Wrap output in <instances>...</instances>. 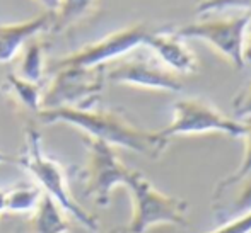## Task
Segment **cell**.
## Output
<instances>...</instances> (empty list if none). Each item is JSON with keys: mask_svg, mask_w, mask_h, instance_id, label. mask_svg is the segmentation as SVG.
<instances>
[{"mask_svg": "<svg viewBox=\"0 0 251 233\" xmlns=\"http://www.w3.org/2000/svg\"><path fill=\"white\" fill-rule=\"evenodd\" d=\"M38 116L45 125L65 123L80 129L87 138L101 140L113 148H126L149 158L161 157L171 141L162 136L161 131H149L132 125L118 111L98 109L94 106L91 107L63 106V107L41 109Z\"/></svg>", "mask_w": 251, "mask_h": 233, "instance_id": "6da1fadb", "label": "cell"}, {"mask_svg": "<svg viewBox=\"0 0 251 233\" xmlns=\"http://www.w3.org/2000/svg\"><path fill=\"white\" fill-rule=\"evenodd\" d=\"M17 165L26 169L38 182L43 194L50 196L69 216H72L77 223H80L89 232H98L100 221L74 199L69 189L65 170L58 162L47 157V153L43 151L40 131L33 126L26 129V148H24V153L17 157Z\"/></svg>", "mask_w": 251, "mask_h": 233, "instance_id": "7a4b0ae2", "label": "cell"}, {"mask_svg": "<svg viewBox=\"0 0 251 233\" xmlns=\"http://www.w3.org/2000/svg\"><path fill=\"white\" fill-rule=\"evenodd\" d=\"M125 187L132 196V220L125 227L128 233H147L159 225L188 227V201L164 194L139 170L132 172Z\"/></svg>", "mask_w": 251, "mask_h": 233, "instance_id": "3957f363", "label": "cell"}, {"mask_svg": "<svg viewBox=\"0 0 251 233\" xmlns=\"http://www.w3.org/2000/svg\"><path fill=\"white\" fill-rule=\"evenodd\" d=\"M161 133L168 140L175 136L208 135V133L243 138L246 133V123L226 116L205 99L186 97L175 102L173 121L169 123V126L161 129Z\"/></svg>", "mask_w": 251, "mask_h": 233, "instance_id": "277c9868", "label": "cell"}, {"mask_svg": "<svg viewBox=\"0 0 251 233\" xmlns=\"http://www.w3.org/2000/svg\"><path fill=\"white\" fill-rule=\"evenodd\" d=\"M87 162L84 165V189L86 196L100 206H108L115 187L125 186L133 169L126 167L115 148L101 140L87 138Z\"/></svg>", "mask_w": 251, "mask_h": 233, "instance_id": "5b68a950", "label": "cell"}, {"mask_svg": "<svg viewBox=\"0 0 251 233\" xmlns=\"http://www.w3.org/2000/svg\"><path fill=\"white\" fill-rule=\"evenodd\" d=\"M250 12H243L241 16L229 17V19H212L200 22L185 24L173 33L183 40H200L214 48L221 56H224L234 68H243V43H245L246 26L250 22Z\"/></svg>", "mask_w": 251, "mask_h": 233, "instance_id": "8992f818", "label": "cell"}, {"mask_svg": "<svg viewBox=\"0 0 251 233\" xmlns=\"http://www.w3.org/2000/svg\"><path fill=\"white\" fill-rule=\"evenodd\" d=\"M55 79L43 90V107H91L100 95L104 84V66L100 68H77L62 66L56 68Z\"/></svg>", "mask_w": 251, "mask_h": 233, "instance_id": "52a82bcc", "label": "cell"}, {"mask_svg": "<svg viewBox=\"0 0 251 233\" xmlns=\"http://www.w3.org/2000/svg\"><path fill=\"white\" fill-rule=\"evenodd\" d=\"M104 79L120 85L139 89L181 92L183 80L178 73L166 68L155 56H123L104 66Z\"/></svg>", "mask_w": 251, "mask_h": 233, "instance_id": "ba28073f", "label": "cell"}, {"mask_svg": "<svg viewBox=\"0 0 251 233\" xmlns=\"http://www.w3.org/2000/svg\"><path fill=\"white\" fill-rule=\"evenodd\" d=\"M149 34L144 24H133L125 29L115 31L102 40L84 46L72 55L63 56L55 63L56 68L62 66H77V68H100L118 58L130 55L133 49L144 46L146 38Z\"/></svg>", "mask_w": 251, "mask_h": 233, "instance_id": "9c48e42d", "label": "cell"}, {"mask_svg": "<svg viewBox=\"0 0 251 233\" xmlns=\"http://www.w3.org/2000/svg\"><path fill=\"white\" fill-rule=\"evenodd\" d=\"M144 46L171 72L178 75H192L199 72V60L183 38L173 31H149Z\"/></svg>", "mask_w": 251, "mask_h": 233, "instance_id": "30bf717a", "label": "cell"}, {"mask_svg": "<svg viewBox=\"0 0 251 233\" xmlns=\"http://www.w3.org/2000/svg\"><path fill=\"white\" fill-rule=\"evenodd\" d=\"M55 14L45 12L29 21L12 24H0V65L12 62L21 48L40 33L51 29Z\"/></svg>", "mask_w": 251, "mask_h": 233, "instance_id": "8fae6325", "label": "cell"}, {"mask_svg": "<svg viewBox=\"0 0 251 233\" xmlns=\"http://www.w3.org/2000/svg\"><path fill=\"white\" fill-rule=\"evenodd\" d=\"M29 228L33 233H69L70 221L69 214L51 199L43 194L36 208L31 211Z\"/></svg>", "mask_w": 251, "mask_h": 233, "instance_id": "7c38bea8", "label": "cell"}, {"mask_svg": "<svg viewBox=\"0 0 251 233\" xmlns=\"http://www.w3.org/2000/svg\"><path fill=\"white\" fill-rule=\"evenodd\" d=\"M3 87L26 109H31L36 114L41 111V107H43V89L40 87V84L29 82V80L23 79L16 73H9L5 77V85Z\"/></svg>", "mask_w": 251, "mask_h": 233, "instance_id": "4fadbf2b", "label": "cell"}, {"mask_svg": "<svg viewBox=\"0 0 251 233\" xmlns=\"http://www.w3.org/2000/svg\"><path fill=\"white\" fill-rule=\"evenodd\" d=\"M43 196L40 186L21 184L3 191V210L5 213H31Z\"/></svg>", "mask_w": 251, "mask_h": 233, "instance_id": "5bb4252c", "label": "cell"}, {"mask_svg": "<svg viewBox=\"0 0 251 233\" xmlns=\"http://www.w3.org/2000/svg\"><path fill=\"white\" fill-rule=\"evenodd\" d=\"M98 5V0H62L58 12L53 17L51 29L63 31L65 27L82 21L89 14L94 12Z\"/></svg>", "mask_w": 251, "mask_h": 233, "instance_id": "9a60e30c", "label": "cell"}, {"mask_svg": "<svg viewBox=\"0 0 251 233\" xmlns=\"http://www.w3.org/2000/svg\"><path fill=\"white\" fill-rule=\"evenodd\" d=\"M41 75H43V44L36 38H33L24 44V55L19 65V77L29 80V82L40 84Z\"/></svg>", "mask_w": 251, "mask_h": 233, "instance_id": "2e32d148", "label": "cell"}, {"mask_svg": "<svg viewBox=\"0 0 251 233\" xmlns=\"http://www.w3.org/2000/svg\"><path fill=\"white\" fill-rule=\"evenodd\" d=\"M245 123H246V133H245V136H243V140H245V157H243L239 167L236 169L232 174H229L227 177L219 181V184L215 186V189H214V196H212L214 201H217L222 194L227 192L232 186H236L245 177L251 175V118H248V121H245Z\"/></svg>", "mask_w": 251, "mask_h": 233, "instance_id": "e0dca14e", "label": "cell"}, {"mask_svg": "<svg viewBox=\"0 0 251 233\" xmlns=\"http://www.w3.org/2000/svg\"><path fill=\"white\" fill-rule=\"evenodd\" d=\"M241 10L251 14V0H201L197 3V14L221 12V10Z\"/></svg>", "mask_w": 251, "mask_h": 233, "instance_id": "ac0fdd59", "label": "cell"}, {"mask_svg": "<svg viewBox=\"0 0 251 233\" xmlns=\"http://www.w3.org/2000/svg\"><path fill=\"white\" fill-rule=\"evenodd\" d=\"M207 233H251V211L227 221H222L215 230Z\"/></svg>", "mask_w": 251, "mask_h": 233, "instance_id": "d6986e66", "label": "cell"}, {"mask_svg": "<svg viewBox=\"0 0 251 233\" xmlns=\"http://www.w3.org/2000/svg\"><path fill=\"white\" fill-rule=\"evenodd\" d=\"M236 118H251V82L232 101Z\"/></svg>", "mask_w": 251, "mask_h": 233, "instance_id": "ffe728a7", "label": "cell"}, {"mask_svg": "<svg viewBox=\"0 0 251 233\" xmlns=\"http://www.w3.org/2000/svg\"><path fill=\"white\" fill-rule=\"evenodd\" d=\"M243 60L245 63H251V17L250 22L246 26V33H245V43H243Z\"/></svg>", "mask_w": 251, "mask_h": 233, "instance_id": "44dd1931", "label": "cell"}, {"mask_svg": "<svg viewBox=\"0 0 251 233\" xmlns=\"http://www.w3.org/2000/svg\"><path fill=\"white\" fill-rule=\"evenodd\" d=\"M41 5H45L47 12H51V14H56L62 5V0H40Z\"/></svg>", "mask_w": 251, "mask_h": 233, "instance_id": "7402d4cb", "label": "cell"}, {"mask_svg": "<svg viewBox=\"0 0 251 233\" xmlns=\"http://www.w3.org/2000/svg\"><path fill=\"white\" fill-rule=\"evenodd\" d=\"M0 164H17V157H10V155L0 151Z\"/></svg>", "mask_w": 251, "mask_h": 233, "instance_id": "603a6c76", "label": "cell"}, {"mask_svg": "<svg viewBox=\"0 0 251 233\" xmlns=\"http://www.w3.org/2000/svg\"><path fill=\"white\" fill-rule=\"evenodd\" d=\"M5 213V210H3V189H0V214Z\"/></svg>", "mask_w": 251, "mask_h": 233, "instance_id": "cb8c5ba5", "label": "cell"}, {"mask_svg": "<svg viewBox=\"0 0 251 233\" xmlns=\"http://www.w3.org/2000/svg\"><path fill=\"white\" fill-rule=\"evenodd\" d=\"M109 233H128V232H126L125 227H120V228H113V230L109 232Z\"/></svg>", "mask_w": 251, "mask_h": 233, "instance_id": "d4e9b609", "label": "cell"}]
</instances>
